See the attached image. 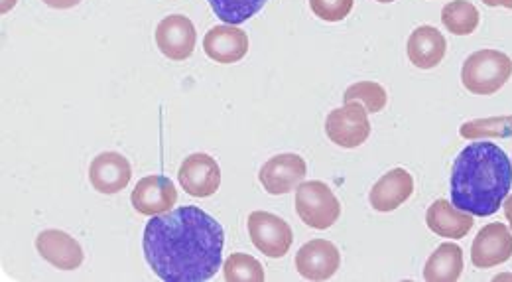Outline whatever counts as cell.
Listing matches in <instances>:
<instances>
[{"label":"cell","instance_id":"cell-27","mask_svg":"<svg viewBox=\"0 0 512 282\" xmlns=\"http://www.w3.org/2000/svg\"><path fill=\"white\" fill-rule=\"evenodd\" d=\"M481 2H485V4L491 6V8L501 6V8H509V10H512V0H481Z\"/></svg>","mask_w":512,"mask_h":282},{"label":"cell","instance_id":"cell-24","mask_svg":"<svg viewBox=\"0 0 512 282\" xmlns=\"http://www.w3.org/2000/svg\"><path fill=\"white\" fill-rule=\"evenodd\" d=\"M225 281L229 282H262L264 267L255 257L247 253H233L225 263Z\"/></svg>","mask_w":512,"mask_h":282},{"label":"cell","instance_id":"cell-5","mask_svg":"<svg viewBox=\"0 0 512 282\" xmlns=\"http://www.w3.org/2000/svg\"><path fill=\"white\" fill-rule=\"evenodd\" d=\"M325 133L329 141L341 148H357L371 137L369 111L363 103H345L327 115Z\"/></svg>","mask_w":512,"mask_h":282},{"label":"cell","instance_id":"cell-29","mask_svg":"<svg viewBox=\"0 0 512 282\" xmlns=\"http://www.w3.org/2000/svg\"><path fill=\"white\" fill-rule=\"evenodd\" d=\"M16 4V0H2V12H8L12 10V6Z\"/></svg>","mask_w":512,"mask_h":282},{"label":"cell","instance_id":"cell-23","mask_svg":"<svg viewBox=\"0 0 512 282\" xmlns=\"http://www.w3.org/2000/svg\"><path fill=\"white\" fill-rule=\"evenodd\" d=\"M343 101L345 103L357 101V103H363L369 113H381L388 103V95L383 85L377 81H359L347 87V91L343 93Z\"/></svg>","mask_w":512,"mask_h":282},{"label":"cell","instance_id":"cell-4","mask_svg":"<svg viewBox=\"0 0 512 282\" xmlns=\"http://www.w3.org/2000/svg\"><path fill=\"white\" fill-rule=\"evenodd\" d=\"M296 212L312 229H329L341 215V204L327 184L310 180L298 186Z\"/></svg>","mask_w":512,"mask_h":282},{"label":"cell","instance_id":"cell-16","mask_svg":"<svg viewBox=\"0 0 512 282\" xmlns=\"http://www.w3.org/2000/svg\"><path fill=\"white\" fill-rule=\"evenodd\" d=\"M414 194V178L404 168H394L381 176V180L371 190V208L388 213L398 210Z\"/></svg>","mask_w":512,"mask_h":282},{"label":"cell","instance_id":"cell-20","mask_svg":"<svg viewBox=\"0 0 512 282\" xmlns=\"http://www.w3.org/2000/svg\"><path fill=\"white\" fill-rule=\"evenodd\" d=\"M479 10L469 0H453L442 10V24L455 36H469L479 26Z\"/></svg>","mask_w":512,"mask_h":282},{"label":"cell","instance_id":"cell-18","mask_svg":"<svg viewBox=\"0 0 512 282\" xmlns=\"http://www.w3.org/2000/svg\"><path fill=\"white\" fill-rule=\"evenodd\" d=\"M430 231L444 239H463L475 225L473 215L457 210L448 200H436L426 213Z\"/></svg>","mask_w":512,"mask_h":282},{"label":"cell","instance_id":"cell-26","mask_svg":"<svg viewBox=\"0 0 512 282\" xmlns=\"http://www.w3.org/2000/svg\"><path fill=\"white\" fill-rule=\"evenodd\" d=\"M42 2H46L50 8H56V10H67L77 6L81 0H42Z\"/></svg>","mask_w":512,"mask_h":282},{"label":"cell","instance_id":"cell-9","mask_svg":"<svg viewBox=\"0 0 512 282\" xmlns=\"http://www.w3.org/2000/svg\"><path fill=\"white\" fill-rule=\"evenodd\" d=\"M512 257V233L505 223L485 225L471 245V263L477 269H493Z\"/></svg>","mask_w":512,"mask_h":282},{"label":"cell","instance_id":"cell-2","mask_svg":"<svg viewBox=\"0 0 512 282\" xmlns=\"http://www.w3.org/2000/svg\"><path fill=\"white\" fill-rule=\"evenodd\" d=\"M512 188V162L493 142L467 144L451 166V204L461 212L489 217L503 208Z\"/></svg>","mask_w":512,"mask_h":282},{"label":"cell","instance_id":"cell-8","mask_svg":"<svg viewBox=\"0 0 512 282\" xmlns=\"http://www.w3.org/2000/svg\"><path fill=\"white\" fill-rule=\"evenodd\" d=\"M195 42V26L184 14H170L156 28V46L168 60L184 62L192 58Z\"/></svg>","mask_w":512,"mask_h":282},{"label":"cell","instance_id":"cell-11","mask_svg":"<svg viewBox=\"0 0 512 282\" xmlns=\"http://www.w3.org/2000/svg\"><path fill=\"white\" fill-rule=\"evenodd\" d=\"M341 267L339 249L327 239H312L296 255V269L306 281H327Z\"/></svg>","mask_w":512,"mask_h":282},{"label":"cell","instance_id":"cell-17","mask_svg":"<svg viewBox=\"0 0 512 282\" xmlns=\"http://www.w3.org/2000/svg\"><path fill=\"white\" fill-rule=\"evenodd\" d=\"M408 58L418 70H432L442 64L448 42L434 26H420L408 38Z\"/></svg>","mask_w":512,"mask_h":282},{"label":"cell","instance_id":"cell-14","mask_svg":"<svg viewBox=\"0 0 512 282\" xmlns=\"http://www.w3.org/2000/svg\"><path fill=\"white\" fill-rule=\"evenodd\" d=\"M132 178V166L127 156L119 152H103L93 158L89 166L91 186L101 194H119L127 188Z\"/></svg>","mask_w":512,"mask_h":282},{"label":"cell","instance_id":"cell-12","mask_svg":"<svg viewBox=\"0 0 512 282\" xmlns=\"http://www.w3.org/2000/svg\"><path fill=\"white\" fill-rule=\"evenodd\" d=\"M203 50L217 64H237L249 54V36L231 24L213 26L203 38Z\"/></svg>","mask_w":512,"mask_h":282},{"label":"cell","instance_id":"cell-3","mask_svg":"<svg viewBox=\"0 0 512 282\" xmlns=\"http://www.w3.org/2000/svg\"><path fill=\"white\" fill-rule=\"evenodd\" d=\"M512 77V60L499 50H477L461 68V83L473 95H495Z\"/></svg>","mask_w":512,"mask_h":282},{"label":"cell","instance_id":"cell-25","mask_svg":"<svg viewBox=\"0 0 512 282\" xmlns=\"http://www.w3.org/2000/svg\"><path fill=\"white\" fill-rule=\"evenodd\" d=\"M355 0H310L312 12L323 22H341L353 10Z\"/></svg>","mask_w":512,"mask_h":282},{"label":"cell","instance_id":"cell-28","mask_svg":"<svg viewBox=\"0 0 512 282\" xmlns=\"http://www.w3.org/2000/svg\"><path fill=\"white\" fill-rule=\"evenodd\" d=\"M503 210H505V217H507L512 229V196H507V200L503 202Z\"/></svg>","mask_w":512,"mask_h":282},{"label":"cell","instance_id":"cell-19","mask_svg":"<svg viewBox=\"0 0 512 282\" xmlns=\"http://www.w3.org/2000/svg\"><path fill=\"white\" fill-rule=\"evenodd\" d=\"M465 269L463 251L455 243H442L424 265V279L428 282L459 281Z\"/></svg>","mask_w":512,"mask_h":282},{"label":"cell","instance_id":"cell-6","mask_svg":"<svg viewBox=\"0 0 512 282\" xmlns=\"http://www.w3.org/2000/svg\"><path fill=\"white\" fill-rule=\"evenodd\" d=\"M249 235L256 249L270 259H282L294 243V233L288 221L270 212L249 215Z\"/></svg>","mask_w":512,"mask_h":282},{"label":"cell","instance_id":"cell-15","mask_svg":"<svg viewBox=\"0 0 512 282\" xmlns=\"http://www.w3.org/2000/svg\"><path fill=\"white\" fill-rule=\"evenodd\" d=\"M36 249L42 259L60 271H75L83 265V249L69 233L60 229H46L36 237Z\"/></svg>","mask_w":512,"mask_h":282},{"label":"cell","instance_id":"cell-30","mask_svg":"<svg viewBox=\"0 0 512 282\" xmlns=\"http://www.w3.org/2000/svg\"><path fill=\"white\" fill-rule=\"evenodd\" d=\"M377 2H381V4H390V2H394V0H377Z\"/></svg>","mask_w":512,"mask_h":282},{"label":"cell","instance_id":"cell-7","mask_svg":"<svg viewBox=\"0 0 512 282\" xmlns=\"http://www.w3.org/2000/svg\"><path fill=\"white\" fill-rule=\"evenodd\" d=\"M308 174V164L300 154H276L260 168L258 180L264 190L272 196H284L304 182Z\"/></svg>","mask_w":512,"mask_h":282},{"label":"cell","instance_id":"cell-1","mask_svg":"<svg viewBox=\"0 0 512 282\" xmlns=\"http://www.w3.org/2000/svg\"><path fill=\"white\" fill-rule=\"evenodd\" d=\"M144 257L158 279L203 282L223 263L225 231L221 223L195 206L152 215L144 229Z\"/></svg>","mask_w":512,"mask_h":282},{"label":"cell","instance_id":"cell-21","mask_svg":"<svg viewBox=\"0 0 512 282\" xmlns=\"http://www.w3.org/2000/svg\"><path fill=\"white\" fill-rule=\"evenodd\" d=\"M459 135L467 141H481V139H511L512 115L489 117V119H475L467 121L459 127Z\"/></svg>","mask_w":512,"mask_h":282},{"label":"cell","instance_id":"cell-22","mask_svg":"<svg viewBox=\"0 0 512 282\" xmlns=\"http://www.w3.org/2000/svg\"><path fill=\"white\" fill-rule=\"evenodd\" d=\"M219 20L237 26L253 18L268 0H207Z\"/></svg>","mask_w":512,"mask_h":282},{"label":"cell","instance_id":"cell-10","mask_svg":"<svg viewBox=\"0 0 512 282\" xmlns=\"http://www.w3.org/2000/svg\"><path fill=\"white\" fill-rule=\"evenodd\" d=\"M178 180L182 184V190L193 198H209L221 186V170L213 156L195 152L182 162L178 170Z\"/></svg>","mask_w":512,"mask_h":282},{"label":"cell","instance_id":"cell-13","mask_svg":"<svg viewBox=\"0 0 512 282\" xmlns=\"http://www.w3.org/2000/svg\"><path fill=\"white\" fill-rule=\"evenodd\" d=\"M132 208L142 215H160L170 212L178 202L176 186L166 176L142 178L130 196Z\"/></svg>","mask_w":512,"mask_h":282}]
</instances>
